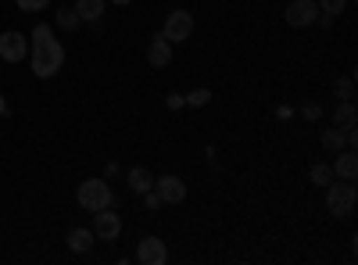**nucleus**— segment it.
I'll list each match as a JSON object with an SVG mask.
<instances>
[{
    "mask_svg": "<svg viewBox=\"0 0 358 265\" xmlns=\"http://www.w3.org/2000/svg\"><path fill=\"white\" fill-rule=\"evenodd\" d=\"M29 65L40 79H50L62 72L65 65V47L50 36V25H36L33 29V43H29Z\"/></svg>",
    "mask_w": 358,
    "mask_h": 265,
    "instance_id": "1",
    "label": "nucleus"
},
{
    "mask_svg": "<svg viewBox=\"0 0 358 265\" xmlns=\"http://www.w3.org/2000/svg\"><path fill=\"white\" fill-rule=\"evenodd\" d=\"M358 204V190H355V180H344V183H326V208H330L337 219H348Z\"/></svg>",
    "mask_w": 358,
    "mask_h": 265,
    "instance_id": "2",
    "label": "nucleus"
},
{
    "mask_svg": "<svg viewBox=\"0 0 358 265\" xmlns=\"http://www.w3.org/2000/svg\"><path fill=\"white\" fill-rule=\"evenodd\" d=\"M76 197H79V208H86V212L111 208V201H115V194H111L108 180H83V183H79V190H76Z\"/></svg>",
    "mask_w": 358,
    "mask_h": 265,
    "instance_id": "3",
    "label": "nucleus"
},
{
    "mask_svg": "<svg viewBox=\"0 0 358 265\" xmlns=\"http://www.w3.org/2000/svg\"><path fill=\"white\" fill-rule=\"evenodd\" d=\"M162 36H165L169 43H183V40H190V36H194V15H190V11H183V8L169 11Z\"/></svg>",
    "mask_w": 358,
    "mask_h": 265,
    "instance_id": "4",
    "label": "nucleus"
},
{
    "mask_svg": "<svg viewBox=\"0 0 358 265\" xmlns=\"http://www.w3.org/2000/svg\"><path fill=\"white\" fill-rule=\"evenodd\" d=\"M283 18H287V25H294V29H305V25H312V22L319 18V4H315V0H290L287 11H283Z\"/></svg>",
    "mask_w": 358,
    "mask_h": 265,
    "instance_id": "5",
    "label": "nucleus"
},
{
    "mask_svg": "<svg viewBox=\"0 0 358 265\" xmlns=\"http://www.w3.org/2000/svg\"><path fill=\"white\" fill-rule=\"evenodd\" d=\"M136 262L140 265H165L169 262V248L162 237H143L136 244Z\"/></svg>",
    "mask_w": 358,
    "mask_h": 265,
    "instance_id": "6",
    "label": "nucleus"
},
{
    "mask_svg": "<svg viewBox=\"0 0 358 265\" xmlns=\"http://www.w3.org/2000/svg\"><path fill=\"white\" fill-rule=\"evenodd\" d=\"M22 57H29V40L22 36V33H4L0 36V62H11V65H18Z\"/></svg>",
    "mask_w": 358,
    "mask_h": 265,
    "instance_id": "7",
    "label": "nucleus"
},
{
    "mask_svg": "<svg viewBox=\"0 0 358 265\" xmlns=\"http://www.w3.org/2000/svg\"><path fill=\"white\" fill-rule=\"evenodd\" d=\"M118 233H122V219L115 212H108V208L94 212V237L97 241H118Z\"/></svg>",
    "mask_w": 358,
    "mask_h": 265,
    "instance_id": "8",
    "label": "nucleus"
},
{
    "mask_svg": "<svg viewBox=\"0 0 358 265\" xmlns=\"http://www.w3.org/2000/svg\"><path fill=\"white\" fill-rule=\"evenodd\" d=\"M155 190L165 204H179L187 201V183L179 180V176H162V180H155Z\"/></svg>",
    "mask_w": 358,
    "mask_h": 265,
    "instance_id": "9",
    "label": "nucleus"
},
{
    "mask_svg": "<svg viewBox=\"0 0 358 265\" xmlns=\"http://www.w3.org/2000/svg\"><path fill=\"white\" fill-rule=\"evenodd\" d=\"M147 62H151V69H169V62H172V43H169L162 33L151 40V47H147Z\"/></svg>",
    "mask_w": 358,
    "mask_h": 265,
    "instance_id": "10",
    "label": "nucleus"
},
{
    "mask_svg": "<svg viewBox=\"0 0 358 265\" xmlns=\"http://www.w3.org/2000/svg\"><path fill=\"white\" fill-rule=\"evenodd\" d=\"M330 169H334V176H337V180H355V176H358V158H355V151H351V147L337 151V162H334Z\"/></svg>",
    "mask_w": 358,
    "mask_h": 265,
    "instance_id": "11",
    "label": "nucleus"
},
{
    "mask_svg": "<svg viewBox=\"0 0 358 265\" xmlns=\"http://www.w3.org/2000/svg\"><path fill=\"white\" fill-rule=\"evenodd\" d=\"M104 8H108V0H76V15H79V22H90V25H97V22H101Z\"/></svg>",
    "mask_w": 358,
    "mask_h": 265,
    "instance_id": "12",
    "label": "nucleus"
},
{
    "mask_svg": "<svg viewBox=\"0 0 358 265\" xmlns=\"http://www.w3.org/2000/svg\"><path fill=\"white\" fill-rule=\"evenodd\" d=\"M358 122V111H355V101H341L337 108H334V126L337 129H351Z\"/></svg>",
    "mask_w": 358,
    "mask_h": 265,
    "instance_id": "13",
    "label": "nucleus"
},
{
    "mask_svg": "<svg viewBox=\"0 0 358 265\" xmlns=\"http://www.w3.org/2000/svg\"><path fill=\"white\" fill-rule=\"evenodd\" d=\"M151 187H155V176L147 172L143 165H136V169L129 172V190H133V194H147Z\"/></svg>",
    "mask_w": 358,
    "mask_h": 265,
    "instance_id": "14",
    "label": "nucleus"
},
{
    "mask_svg": "<svg viewBox=\"0 0 358 265\" xmlns=\"http://www.w3.org/2000/svg\"><path fill=\"white\" fill-rule=\"evenodd\" d=\"M94 241H97V237H94V229H72V233H69V248L79 251V255L94 248Z\"/></svg>",
    "mask_w": 358,
    "mask_h": 265,
    "instance_id": "15",
    "label": "nucleus"
},
{
    "mask_svg": "<svg viewBox=\"0 0 358 265\" xmlns=\"http://www.w3.org/2000/svg\"><path fill=\"white\" fill-rule=\"evenodd\" d=\"M322 147H326V151H344V147H348V140H344V129L330 126V129L322 133Z\"/></svg>",
    "mask_w": 358,
    "mask_h": 265,
    "instance_id": "16",
    "label": "nucleus"
},
{
    "mask_svg": "<svg viewBox=\"0 0 358 265\" xmlns=\"http://www.w3.org/2000/svg\"><path fill=\"white\" fill-rule=\"evenodd\" d=\"M337 176H334V169L326 165V162H319V165H312V183H319V187H326V183H334Z\"/></svg>",
    "mask_w": 358,
    "mask_h": 265,
    "instance_id": "17",
    "label": "nucleus"
},
{
    "mask_svg": "<svg viewBox=\"0 0 358 265\" xmlns=\"http://www.w3.org/2000/svg\"><path fill=\"white\" fill-rule=\"evenodd\" d=\"M334 94H337L341 101H355V79H351V76L337 79V86H334Z\"/></svg>",
    "mask_w": 358,
    "mask_h": 265,
    "instance_id": "18",
    "label": "nucleus"
},
{
    "mask_svg": "<svg viewBox=\"0 0 358 265\" xmlns=\"http://www.w3.org/2000/svg\"><path fill=\"white\" fill-rule=\"evenodd\" d=\"M183 101H187L190 108H204L208 101H212V90H208V86H201V90H194V94H187Z\"/></svg>",
    "mask_w": 358,
    "mask_h": 265,
    "instance_id": "19",
    "label": "nucleus"
},
{
    "mask_svg": "<svg viewBox=\"0 0 358 265\" xmlns=\"http://www.w3.org/2000/svg\"><path fill=\"white\" fill-rule=\"evenodd\" d=\"M57 25H62V29H79L76 8H62V11H57Z\"/></svg>",
    "mask_w": 358,
    "mask_h": 265,
    "instance_id": "20",
    "label": "nucleus"
},
{
    "mask_svg": "<svg viewBox=\"0 0 358 265\" xmlns=\"http://www.w3.org/2000/svg\"><path fill=\"white\" fill-rule=\"evenodd\" d=\"M315 4H319V11H326V15H341L344 8H348V0H315Z\"/></svg>",
    "mask_w": 358,
    "mask_h": 265,
    "instance_id": "21",
    "label": "nucleus"
},
{
    "mask_svg": "<svg viewBox=\"0 0 358 265\" xmlns=\"http://www.w3.org/2000/svg\"><path fill=\"white\" fill-rule=\"evenodd\" d=\"M50 0H18V11H43Z\"/></svg>",
    "mask_w": 358,
    "mask_h": 265,
    "instance_id": "22",
    "label": "nucleus"
},
{
    "mask_svg": "<svg viewBox=\"0 0 358 265\" xmlns=\"http://www.w3.org/2000/svg\"><path fill=\"white\" fill-rule=\"evenodd\" d=\"M143 204H147V208H162V204H165V201H162V197H158V190L151 187V190H147V194H143Z\"/></svg>",
    "mask_w": 358,
    "mask_h": 265,
    "instance_id": "23",
    "label": "nucleus"
},
{
    "mask_svg": "<svg viewBox=\"0 0 358 265\" xmlns=\"http://www.w3.org/2000/svg\"><path fill=\"white\" fill-rule=\"evenodd\" d=\"M301 115H305L308 122H315L319 115H322V108H319V104H305V108H301Z\"/></svg>",
    "mask_w": 358,
    "mask_h": 265,
    "instance_id": "24",
    "label": "nucleus"
},
{
    "mask_svg": "<svg viewBox=\"0 0 358 265\" xmlns=\"http://www.w3.org/2000/svg\"><path fill=\"white\" fill-rule=\"evenodd\" d=\"M183 104H187V101L179 97V94H169V108H172V111H179V108H183Z\"/></svg>",
    "mask_w": 358,
    "mask_h": 265,
    "instance_id": "25",
    "label": "nucleus"
},
{
    "mask_svg": "<svg viewBox=\"0 0 358 265\" xmlns=\"http://www.w3.org/2000/svg\"><path fill=\"white\" fill-rule=\"evenodd\" d=\"M8 115V101H4V94H0V119Z\"/></svg>",
    "mask_w": 358,
    "mask_h": 265,
    "instance_id": "26",
    "label": "nucleus"
},
{
    "mask_svg": "<svg viewBox=\"0 0 358 265\" xmlns=\"http://www.w3.org/2000/svg\"><path fill=\"white\" fill-rule=\"evenodd\" d=\"M111 4H118V8H126V4H129V0H111Z\"/></svg>",
    "mask_w": 358,
    "mask_h": 265,
    "instance_id": "27",
    "label": "nucleus"
}]
</instances>
